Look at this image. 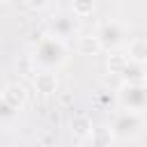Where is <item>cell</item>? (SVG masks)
Returning a JSON list of instances; mask_svg holds the SVG:
<instances>
[{
    "mask_svg": "<svg viewBox=\"0 0 147 147\" xmlns=\"http://www.w3.org/2000/svg\"><path fill=\"white\" fill-rule=\"evenodd\" d=\"M25 99H28L25 87L18 85V83H11V85H7V87L2 90V99H0V101L7 103V106H11L14 110H21L23 103H25Z\"/></svg>",
    "mask_w": 147,
    "mask_h": 147,
    "instance_id": "cell-6",
    "label": "cell"
},
{
    "mask_svg": "<svg viewBox=\"0 0 147 147\" xmlns=\"http://www.w3.org/2000/svg\"><path fill=\"white\" fill-rule=\"evenodd\" d=\"M78 32V16L71 11V14H57L53 16V21L48 23V34L57 37V39H69Z\"/></svg>",
    "mask_w": 147,
    "mask_h": 147,
    "instance_id": "cell-5",
    "label": "cell"
},
{
    "mask_svg": "<svg viewBox=\"0 0 147 147\" xmlns=\"http://www.w3.org/2000/svg\"><path fill=\"white\" fill-rule=\"evenodd\" d=\"M2 2H9V0H2Z\"/></svg>",
    "mask_w": 147,
    "mask_h": 147,
    "instance_id": "cell-15",
    "label": "cell"
},
{
    "mask_svg": "<svg viewBox=\"0 0 147 147\" xmlns=\"http://www.w3.org/2000/svg\"><path fill=\"white\" fill-rule=\"evenodd\" d=\"M117 101L122 110L147 113V83H124L117 90Z\"/></svg>",
    "mask_w": 147,
    "mask_h": 147,
    "instance_id": "cell-2",
    "label": "cell"
},
{
    "mask_svg": "<svg viewBox=\"0 0 147 147\" xmlns=\"http://www.w3.org/2000/svg\"><path fill=\"white\" fill-rule=\"evenodd\" d=\"M34 85H37V90L39 92H44V94H48V92H55V76L51 74V71H41V74H37L34 76Z\"/></svg>",
    "mask_w": 147,
    "mask_h": 147,
    "instance_id": "cell-10",
    "label": "cell"
},
{
    "mask_svg": "<svg viewBox=\"0 0 147 147\" xmlns=\"http://www.w3.org/2000/svg\"><path fill=\"white\" fill-rule=\"evenodd\" d=\"M140 131H142V115H140V113L119 110V113L113 117V124H110L113 138L129 140V138H136Z\"/></svg>",
    "mask_w": 147,
    "mask_h": 147,
    "instance_id": "cell-3",
    "label": "cell"
},
{
    "mask_svg": "<svg viewBox=\"0 0 147 147\" xmlns=\"http://www.w3.org/2000/svg\"><path fill=\"white\" fill-rule=\"evenodd\" d=\"M94 37H96V41H99L101 48L113 51V48H117V46L124 44V28L117 21H106V23L99 25V30H96Z\"/></svg>",
    "mask_w": 147,
    "mask_h": 147,
    "instance_id": "cell-4",
    "label": "cell"
},
{
    "mask_svg": "<svg viewBox=\"0 0 147 147\" xmlns=\"http://www.w3.org/2000/svg\"><path fill=\"white\" fill-rule=\"evenodd\" d=\"M126 57L133 60V62L145 64V62H147V39H133V41L129 44V55H126Z\"/></svg>",
    "mask_w": 147,
    "mask_h": 147,
    "instance_id": "cell-9",
    "label": "cell"
},
{
    "mask_svg": "<svg viewBox=\"0 0 147 147\" xmlns=\"http://www.w3.org/2000/svg\"><path fill=\"white\" fill-rule=\"evenodd\" d=\"M71 9H74V14H76L78 18H83V16L92 14V9H94V0H74V2H71Z\"/></svg>",
    "mask_w": 147,
    "mask_h": 147,
    "instance_id": "cell-11",
    "label": "cell"
},
{
    "mask_svg": "<svg viewBox=\"0 0 147 147\" xmlns=\"http://www.w3.org/2000/svg\"><path fill=\"white\" fill-rule=\"evenodd\" d=\"M110 140H113L110 129L99 126V129H92V133H87V136H85L83 147H110Z\"/></svg>",
    "mask_w": 147,
    "mask_h": 147,
    "instance_id": "cell-7",
    "label": "cell"
},
{
    "mask_svg": "<svg viewBox=\"0 0 147 147\" xmlns=\"http://www.w3.org/2000/svg\"><path fill=\"white\" fill-rule=\"evenodd\" d=\"M80 48L83 51H94V48H101L96 37H80Z\"/></svg>",
    "mask_w": 147,
    "mask_h": 147,
    "instance_id": "cell-13",
    "label": "cell"
},
{
    "mask_svg": "<svg viewBox=\"0 0 147 147\" xmlns=\"http://www.w3.org/2000/svg\"><path fill=\"white\" fill-rule=\"evenodd\" d=\"M25 5H28L30 9H44V7L48 5V0H25Z\"/></svg>",
    "mask_w": 147,
    "mask_h": 147,
    "instance_id": "cell-14",
    "label": "cell"
},
{
    "mask_svg": "<svg viewBox=\"0 0 147 147\" xmlns=\"http://www.w3.org/2000/svg\"><path fill=\"white\" fill-rule=\"evenodd\" d=\"M16 115H18V110H14L11 106H7V103L0 101V117H2V122H9V119L16 117Z\"/></svg>",
    "mask_w": 147,
    "mask_h": 147,
    "instance_id": "cell-12",
    "label": "cell"
},
{
    "mask_svg": "<svg viewBox=\"0 0 147 147\" xmlns=\"http://www.w3.org/2000/svg\"><path fill=\"white\" fill-rule=\"evenodd\" d=\"M32 60L44 71H53V69H57V67L64 64V60H67V46H64L62 39H57L53 34H46V37H41L37 41Z\"/></svg>",
    "mask_w": 147,
    "mask_h": 147,
    "instance_id": "cell-1",
    "label": "cell"
},
{
    "mask_svg": "<svg viewBox=\"0 0 147 147\" xmlns=\"http://www.w3.org/2000/svg\"><path fill=\"white\" fill-rule=\"evenodd\" d=\"M122 76H124V83H145V67L140 62H133V60L126 57Z\"/></svg>",
    "mask_w": 147,
    "mask_h": 147,
    "instance_id": "cell-8",
    "label": "cell"
}]
</instances>
